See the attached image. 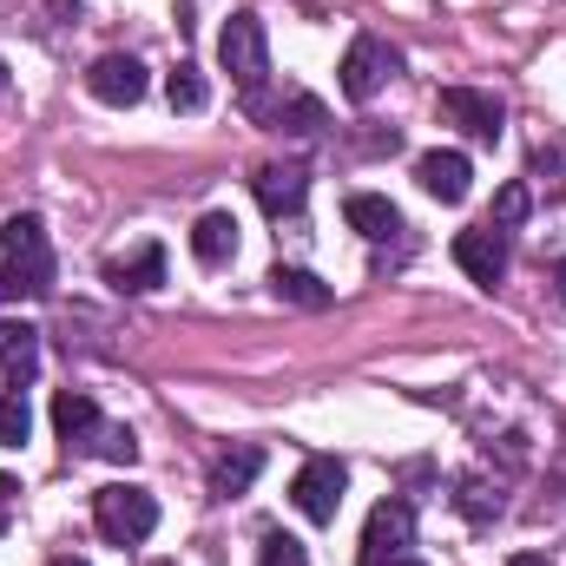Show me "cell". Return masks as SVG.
<instances>
[{
	"instance_id": "cell-1",
	"label": "cell",
	"mask_w": 566,
	"mask_h": 566,
	"mask_svg": "<svg viewBox=\"0 0 566 566\" xmlns=\"http://www.w3.org/2000/svg\"><path fill=\"white\" fill-rule=\"evenodd\" d=\"M0 303H27V296H53V244L46 224L33 211H13L0 224Z\"/></svg>"
},
{
	"instance_id": "cell-2",
	"label": "cell",
	"mask_w": 566,
	"mask_h": 566,
	"mask_svg": "<svg viewBox=\"0 0 566 566\" xmlns=\"http://www.w3.org/2000/svg\"><path fill=\"white\" fill-rule=\"evenodd\" d=\"M53 428H60L66 454L139 461V434H133V428H119V422H106V416H99V402H93V396H80V389H60V396H53Z\"/></svg>"
},
{
	"instance_id": "cell-3",
	"label": "cell",
	"mask_w": 566,
	"mask_h": 566,
	"mask_svg": "<svg viewBox=\"0 0 566 566\" xmlns=\"http://www.w3.org/2000/svg\"><path fill=\"white\" fill-rule=\"evenodd\" d=\"M93 527L113 547H139V541H151V527H158V501L145 488H133V481H113V488L93 494Z\"/></svg>"
},
{
	"instance_id": "cell-4",
	"label": "cell",
	"mask_w": 566,
	"mask_h": 566,
	"mask_svg": "<svg viewBox=\"0 0 566 566\" xmlns=\"http://www.w3.org/2000/svg\"><path fill=\"white\" fill-rule=\"evenodd\" d=\"M218 60H224V73L244 86V99L264 93V80H271V40H264V20H258L251 7L224 20V33H218Z\"/></svg>"
},
{
	"instance_id": "cell-5",
	"label": "cell",
	"mask_w": 566,
	"mask_h": 566,
	"mask_svg": "<svg viewBox=\"0 0 566 566\" xmlns=\"http://www.w3.org/2000/svg\"><path fill=\"white\" fill-rule=\"evenodd\" d=\"M343 488H349V468H343L336 454H310V461L296 468V481H290V507H296L303 521L329 527L336 507H343Z\"/></svg>"
},
{
	"instance_id": "cell-6",
	"label": "cell",
	"mask_w": 566,
	"mask_h": 566,
	"mask_svg": "<svg viewBox=\"0 0 566 566\" xmlns=\"http://www.w3.org/2000/svg\"><path fill=\"white\" fill-rule=\"evenodd\" d=\"M402 73V53L389 46V40H376V33H363V40H349V53H343V99H356V106H369L389 80Z\"/></svg>"
},
{
	"instance_id": "cell-7",
	"label": "cell",
	"mask_w": 566,
	"mask_h": 566,
	"mask_svg": "<svg viewBox=\"0 0 566 566\" xmlns=\"http://www.w3.org/2000/svg\"><path fill=\"white\" fill-rule=\"evenodd\" d=\"M441 119L461 126L474 145H494L501 126H507V106L494 93H481V86H441Z\"/></svg>"
},
{
	"instance_id": "cell-8",
	"label": "cell",
	"mask_w": 566,
	"mask_h": 566,
	"mask_svg": "<svg viewBox=\"0 0 566 566\" xmlns=\"http://www.w3.org/2000/svg\"><path fill=\"white\" fill-rule=\"evenodd\" d=\"M416 547V514H409V501H382L376 514H369V527H363V566H389L402 560Z\"/></svg>"
},
{
	"instance_id": "cell-9",
	"label": "cell",
	"mask_w": 566,
	"mask_h": 566,
	"mask_svg": "<svg viewBox=\"0 0 566 566\" xmlns=\"http://www.w3.org/2000/svg\"><path fill=\"white\" fill-rule=\"evenodd\" d=\"M86 93H93L99 106H139L145 99V66L133 53H99V60L86 66Z\"/></svg>"
},
{
	"instance_id": "cell-10",
	"label": "cell",
	"mask_w": 566,
	"mask_h": 566,
	"mask_svg": "<svg viewBox=\"0 0 566 566\" xmlns=\"http://www.w3.org/2000/svg\"><path fill=\"white\" fill-rule=\"evenodd\" d=\"M454 264H461L474 283L494 290V283L507 277V231H501V224H474V231H461V238H454Z\"/></svg>"
},
{
	"instance_id": "cell-11",
	"label": "cell",
	"mask_w": 566,
	"mask_h": 566,
	"mask_svg": "<svg viewBox=\"0 0 566 566\" xmlns=\"http://www.w3.org/2000/svg\"><path fill=\"white\" fill-rule=\"evenodd\" d=\"M251 191H258V205H264L271 218H296L303 198H310V171H303V165H258V171H251Z\"/></svg>"
},
{
	"instance_id": "cell-12",
	"label": "cell",
	"mask_w": 566,
	"mask_h": 566,
	"mask_svg": "<svg viewBox=\"0 0 566 566\" xmlns=\"http://www.w3.org/2000/svg\"><path fill=\"white\" fill-rule=\"evenodd\" d=\"M416 178H422L428 198H441V205H461V198H468V178H474V165H468V151H422V158H416Z\"/></svg>"
},
{
	"instance_id": "cell-13",
	"label": "cell",
	"mask_w": 566,
	"mask_h": 566,
	"mask_svg": "<svg viewBox=\"0 0 566 566\" xmlns=\"http://www.w3.org/2000/svg\"><path fill=\"white\" fill-rule=\"evenodd\" d=\"M40 376V329L33 323H0V382L27 389Z\"/></svg>"
},
{
	"instance_id": "cell-14",
	"label": "cell",
	"mask_w": 566,
	"mask_h": 566,
	"mask_svg": "<svg viewBox=\"0 0 566 566\" xmlns=\"http://www.w3.org/2000/svg\"><path fill=\"white\" fill-rule=\"evenodd\" d=\"M191 258H198L205 271H224V264L238 258V218H231V211H205V218L191 224Z\"/></svg>"
},
{
	"instance_id": "cell-15",
	"label": "cell",
	"mask_w": 566,
	"mask_h": 566,
	"mask_svg": "<svg viewBox=\"0 0 566 566\" xmlns=\"http://www.w3.org/2000/svg\"><path fill=\"white\" fill-rule=\"evenodd\" d=\"M454 507L468 514V527H494V521L507 514V488L488 481V474H461V481H454Z\"/></svg>"
},
{
	"instance_id": "cell-16",
	"label": "cell",
	"mask_w": 566,
	"mask_h": 566,
	"mask_svg": "<svg viewBox=\"0 0 566 566\" xmlns=\"http://www.w3.org/2000/svg\"><path fill=\"white\" fill-rule=\"evenodd\" d=\"M106 283H113V290H133V296L158 290V283H165V251H158V244H139V251L113 258V264H106Z\"/></svg>"
},
{
	"instance_id": "cell-17",
	"label": "cell",
	"mask_w": 566,
	"mask_h": 566,
	"mask_svg": "<svg viewBox=\"0 0 566 566\" xmlns=\"http://www.w3.org/2000/svg\"><path fill=\"white\" fill-rule=\"evenodd\" d=\"M343 218H349V231H363L369 244H382V238L402 231V211H396L389 198H376V191H356V198L343 205Z\"/></svg>"
},
{
	"instance_id": "cell-18",
	"label": "cell",
	"mask_w": 566,
	"mask_h": 566,
	"mask_svg": "<svg viewBox=\"0 0 566 566\" xmlns=\"http://www.w3.org/2000/svg\"><path fill=\"white\" fill-rule=\"evenodd\" d=\"M258 468H264V448H231V454H218V461H211V494H218V501L251 494Z\"/></svg>"
},
{
	"instance_id": "cell-19",
	"label": "cell",
	"mask_w": 566,
	"mask_h": 566,
	"mask_svg": "<svg viewBox=\"0 0 566 566\" xmlns=\"http://www.w3.org/2000/svg\"><path fill=\"white\" fill-rule=\"evenodd\" d=\"M271 296L296 303V310H329V303H336V290H329V283L310 277V271H296V264H277V271H271Z\"/></svg>"
},
{
	"instance_id": "cell-20",
	"label": "cell",
	"mask_w": 566,
	"mask_h": 566,
	"mask_svg": "<svg viewBox=\"0 0 566 566\" xmlns=\"http://www.w3.org/2000/svg\"><path fill=\"white\" fill-rule=\"evenodd\" d=\"M329 126V113H323V99H310V93H290L277 106V133H296V139H316Z\"/></svg>"
},
{
	"instance_id": "cell-21",
	"label": "cell",
	"mask_w": 566,
	"mask_h": 566,
	"mask_svg": "<svg viewBox=\"0 0 566 566\" xmlns=\"http://www.w3.org/2000/svg\"><path fill=\"white\" fill-rule=\"evenodd\" d=\"M165 99H171L178 113H205V99H211V93H205L198 66H171V73H165Z\"/></svg>"
},
{
	"instance_id": "cell-22",
	"label": "cell",
	"mask_w": 566,
	"mask_h": 566,
	"mask_svg": "<svg viewBox=\"0 0 566 566\" xmlns=\"http://www.w3.org/2000/svg\"><path fill=\"white\" fill-rule=\"evenodd\" d=\"M27 434H33V409H27L20 389H7V396H0V448H20Z\"/></svg>"
},
{
	"instance_id": "cell-23",
	"label": "cell",
	"mask_w": 566,
	"mask_h": 566,
	"mask_svg": "<svg viewBox=\"0 0 566 566\" xmlns=\"http://www.w3.org/2000/svg\"><path fill=\"white\" fill-rule=\"evenodd\" d=\"M258 566H310V547H303L296 534L271 527V534H264V547H258Z\"/></svg>"
},
{
	"instance_id": "cell-24",
	"label": "cell",
	"mask_w": 566,
	"mask_h": 566,
	"mask_svg": "<svg viewBox=\"0 0 566 566\" xmlns=\"http://www.w3.org/2000/svg\"><path fill=\"white\" fill-rule=\"evenodd\" d=\"M521 218H527V185H507V191L494 198V218H488V224L507 231V224H521Z\"/></svg>"
},
{
	"instance_id": "cell-25",
	"label": "cell",
	"mask_w": 566,
	"mask_h": 566,
	"mask_svg": "<svg viewBox=\"0 0 566 566\" xmlns=\"http://www.w3.org/2000/svg\"><path fill=\"white\" fill-rule=\"evenodd\" d=\"M13 494H20V481H13V474H0V521H7V507H13Z\"/></svg>"
},
{
	"instance_id": "cell-26",
	"label": "cell",
	"mask_w": 566,
	"mask_h": 566,
	"mask_svg": "<svg viewBox=\"0 0 566 566\" xmlns=\"http://www.w3.org/2000/svg\"><path fill=\"white\" fill-rule=\"evenodd\" d=\"M507 566H554V560H547V554H514Z\"/></svg>"
},
{
	"instance_id": "cell-27",
	"label": "cell",
	"mask_w": 566,
	"mask_h": 566,
	"mask_svg": "<svg viewBox=\"0 0 566 566\" xmlns=\"http://www.w3.org/2000/svg\"><path fill=\"white\" fill-rule=\"evenodd\" d=\"M53 566H86V560H73V554H60V560H53Z\"/></svg>"
},
{
	"instance_id": "cell-28",
	"label": "cell",
	"mask_w": 566,
	"mask_h": 566,
	"mask_svg": "<svg viewBox=\"0 0 566 566\" xmlns=\"http://www.w3.org/2000/svg\"><path fill=\"white\" fill-rule=\"evenodd\" d=\"M389 566H422V560H416V554H402V560H389Z\"/></svg>"
},
{
	"instance_id": "cell-29",
	"label": "cell",
	"mask_w": 566,
	"mask_h": 566,
	"mask_svg": "<svg viewBox=\"0 0 566 566\" xmlns=\"http://www.w3.org/2000/svg\"><path fill=\"white\" fill-rule=\"evenodd\" d=\"M0 86H7V66H0Z\"/></svg>"
}]
</instances>
